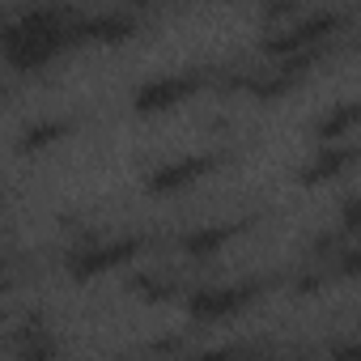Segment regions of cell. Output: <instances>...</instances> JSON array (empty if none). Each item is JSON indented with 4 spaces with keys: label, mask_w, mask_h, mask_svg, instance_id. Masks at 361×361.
Instances as JSON below:
<instances>
[{
    "label": "cell",
    "mask_w": 361,
    "mask_h": 361,
    "mask_svg": "<svg viewBox=\"0 0 361 361\" xmlns=\"http://www.w3.org/2000/svg\"><path fill=\"white\" fill-rule=\"evenodd\" d=\"M344 13H331V9H323V13H306V18H293V22H285V30H276L268 43H264V51H268V60H289V56H323L327 51V43L344 30Z\"/></svg>",
    "instance_id": "7a4b0ae2"
},
{
    "label": "cell",
    "mask_w": 361,
    "mask_h": 361,
    "mask_svg": "<svg viewBox=\"0 0 361 361\" xmlns=\"http://www.w3.org/2000/svg\"><path fill=\"white\" fill-rule=\"evenodd\" d=\"M217 166H221V153L170 157V161H161V166L145 178V192H149V196H178V192H192L200 178H209Z\"/></svg>",
    "instance_id": "8992f818"
},
{
    "label": "cell",
    "mask_w": 361,
    "mask_h": 361,
    "mask_svg": "<svg viewBox=\"0 0 361 361\" xmlns=\"http://www.w3.org/2000/svg\"><path fill=\"white\" fill-rule=\"evenodd\" d=\"M336 276H344V281H357L361 276V243L336 251Z\"/></svg>",
    "instance_id": "4fadbf2b"
},
{
    "label": "cell",
    "mask_w": 361,
    "mask_h": 361,
    "mask_svg": "<svg viewBox=\"0 0 361 361\" xmlns=\"http://www.w3.org/2000/svg\"><path fill=\"white\" fill-rule=\"evenodd\" d=\"M357 166V145L348 140H331V145H319V153L302 166V183L306 188H319V183H336L340 174H348Z\"/></svg>",
    "instance_id": "52a82bcc"
},
{
    "label": "cell",
    "mask_w": 361,
    "mask_h": 361,
    "mask_svg": "<svg viewBox=\"0 0 361 361\" xmlns=\"http://www.w3.org/2000/svg\"><path fill=\"white\" fill-rule=\"evenodd\" d=\"M357 128H361V98H348V102L331 106L327 115H319V123H314V140H319V145L348 140Z\"/></svg>",
    "instance_id": "30bf717a"
},
{
    "label": "cell",
    "mask_w": 361,
    "mask_h": 361,
    "mask_svg": "<svg viewBox=\"0 0 361 361\" xmlns=\"http://www.w3.org/2000/svg\"><path fill=\"white\" fill-rule=\"evenodd\" d=\"M73 132V119H43V123H35V128H26V136L18 140V149L22 153H43L47 145H56V140H64Z\"/></svg>",
    "instance_id": "8fae6325"
},
{
    "label": "cell",
    "mask_w": 361,
    "mask_h": 361,
    "mask_svg": "<svg viewBox=\"0 0 361 361\" xmlns=\"http://www.w3.org/2000/svg\"><path fill=\"white\" fill-rule=\"evenodd\" d=\"M132 35H136V18L132 13H90V18H81V43L119 47Z\"/></svg>",
    "instance_id": "9c48e42d"
},
{
    "label": "cell",
    "mask_w": 361,
    "mask_h": 361,
    "mask_svg": "<svg viewBox=\"0 0 361 361\" xmlns=\"http://www.w3.org/2000/svg\"><path fill=\"white\" fill-rule=\"evenodd\" d=\"M73 47H81V13L64 5H35L5 26V60L13 73H39Z\"/></svg>",
    "instance_id": "6da1fadb"
},
{
    "label": "cell",
    "mask_w": 361,
    "mask_h": 361,
    "mask_svg": "<svg viewBox=\"0 0 361 361\" xmlns=\"http://www.w3.org/2000/svg\"><path fill=\"white\" fill-rule=\"evenodd\" d=\"M264 298V281H230V285H204L188 298V319L200 327H217L238 319L247 306Z\"/></svg>",
    "instance_id": "3957f363"
},
{
    "label": "cell",
    "mask_w": 361,
    "mask_h": 361,
    "mask_svg": "<svg viewBox=\"0 0 361 361\" xmlns=\"http://www.w3.org/2000/svg\"><path fill=\"white\" fill-rule=\"evenodd\" d=\"M336 230H340V234H353V238H361V196H348V200L340 204Z\"/></svg>",
    "instance_id": "7c38bea8"
},
{
    "label": "cell",
    "mask_w": 361,
    "mask_h": 361,
    "mask_svg": "<svg viewBox=\"0 0 361 361\" xmlns=\"http://www.w3.org/2000/svg\"><path fill=\"white\" fill-rule=\"evenodd\" d=\"M238 221H221V226H196L192 234H183L178 238V251H183V259H217L234 238H238Z\"/></svg>",
    "instance_id": "ba28073f"
},
{
    "label": "cell",
    "mask_w": 361,
    "mask_h": 361,
    "mask_svg": "<svg viewBox=\"0 0 361 361\" xmlns=\"http://www.w3.org/2000/svg\"><path fill=\"white\" fill-rule=\"evenodd\" d=\"M140 251H145V243H140V238H128V234H119V238H98V243L73 251L64 268H68L73 281H98V276H106V272L132 264Z\"/></svg>",
    "instance_id": "5b68a950"
},
{
    "label": "cell",
    "mask_w": 361,
    "mask_h": 361,
    "mask_svg": "<svg viewBox=\"0 0 361 361\" xmlns=\"http://www.w3.org/2000/svg\"><path fill=\"white\" fill-rule=\"evenodd\" d=\"M204 85H209V77H204V73H196V68H178V73L149 77V81H145V85H136V94H132V111H136L140 119L170 115V111H178L183 102H192Z\"/></svg>",
    "instance_id": "277c9868"
}]
</instances>
